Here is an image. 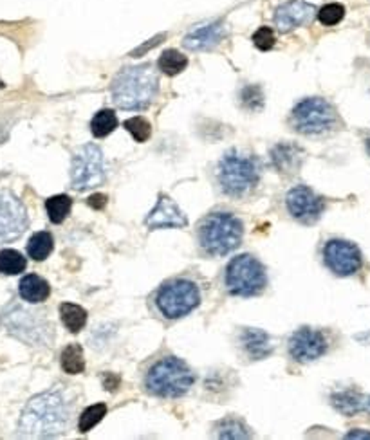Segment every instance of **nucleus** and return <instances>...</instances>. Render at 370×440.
Wrapping results in <instances>:
<instances>
[{
    "mask_svg": "<svg viewBox=\"0 0 370 440\" xmlns=\"http://www.w3.org/2000/svg\"><path fill=\"white\" fill-rule=\"evenodd\" d=\"M285 206L289 215L302 224H314L323 213V198L314 194L309 186H294L285 195Z\"/></svg>",
    "mask_w": 370,
    "mask_h": 440,
    "instance_id": "obj_12",
    "label": "nucleus"
},
{
    "mask_svg": "<svg viewBox=\"0 0 370 440\" xmlns=\"http://www.w3.org/2000/svg\"><path fill=\"white\" fill-rule=\"evenodd\" d=\"M159 80L154 67L148 64L134 65L119 71L110 85L116 105L123 110H143L150 107L157 96Z\"/></svg>",
    "mask_w": 370,
    "mask_h": 440,
    "instance_id": "obj_2",
    "label": "nucleus"
},
{
    "mask_svg": "<svg viewBox=\"0 0 370 440\" xmlns=\"http://www.w3.org/2000/svg\"><path fill=\"white\" fill-rule=\"evenodd\" d=\"M345 8L342 4H327L318 11V20L323 25H336L343 20Z\"/></svg>",
    "mask_w": 370,
    "mask_h": 440,
    "instance_id": "obj_31",
    "label": "nucleus"
},
{
    "mask_svg": "<svg viewBox=\"0 0 370 440\" xmlns=\"http://www.w3.org/2000/svg\"><path fill=\"white\" fill-rule=\"evenodd\" d=\"M240 341H242L246 354L255 361L265 359L273 352L271 338L268 332L261 331V328H244L240 334Z\"/></svg>",
    "mask_w": 370,
    "mask_h": 440,
    "instance_id": "obj_17",
    "label": "nucleus"
},
{
    "mask_svg": "<svg viewBox=\"0 0 370 440\" xmlns=\"http://www.w3.org/2000/svg\"><path fill=\"white\" fill-rule=\"evenodd\" d=\"M323 262L336 276H352L362 269V251L347 240H329L323 247Z\"/></svg>",
    "mask_w": 370,
    "mask_h": 440,
    "instance_id": "obj_11",
    "label": "nucleus"
},
{
    "mask_svg": "<svg viewBox=\"0 0 370 440\" xmlns=\"http://www.w3.org/2000/svg\"><path fill=\"white\" fill-rule=\"evenodd\" d=\"M226 37V28L220 20L206 22L191 29L183 38V45L190 51H208L220 44Z\"/></svg>",
    "mask_w": 370,
    "mask_h": 440,
    "instance_id": "obj_16",
    "label": "nucleus"
},
{
    "mask_svg": "<svg viewBox=\"0 0 370 440\" xmlns=\"http://www.w3.org/2000/svg\"><path fill=\"white\" fill-rule=\"evenodd\" d=\"M61 368L66 374L78 376L85 370V359H83V350L80 345L73 343L61 352Z\"/></svg>",
    "mask_w": 370,
    "mask_h": 440,
    "instance_id": "obj_24",
    "label": "nucleus"
},
{
    "mask_svg": "<svg viewBox=\"0 0 370 440\" xmlns=\"http://www.w3.org/2000/svg\"><path fill=\"white\" fill-rule=\"evenodd\" d=\"M201 292L196 282L174 278L159 287L155 305L167 319H181L199 307Z\"/></svg>",
    "mask_w": 370,
    "mask_h": 440,
    "instance_id": "obj_7",
    "label": "nucleus"
},
{
    "mask_svg": "<svg viewBox=\"0 0 370 440\" xmlns=\"http://www.w3.org/2000/svg\"><path fill=\"white\" fill-rule=\"evenodd\" d=\"M18 292H20L24 302L42 303L49 298L51 287H49V283L45 282L44 278H40L38 275H28L20 280Z\"/></svg>",
    "mask_w": 370,
    "mask_h": 440,
    "instance_id": "obj_19",
    "label": "nucleus"
},
{
    "mask_svg": "<svg viewBox=\"0 0 370 440\" xmlns=\"http://www.w3.org/2000/svg\"><path fill=\"white\" fill-rule=\"evenodd\" d=\"M217 436H219V439L240 440V439H249L251 433H249V428L244 424V422H242V420L229 417V419L220 420L219 424H217Z\"/></svg>",
    "mask_w": 370,
    "mask_h": 440,
    "instance_id": "obj_28",
    "label": "nucleus"
},
{
    "mask_svg": "<svg viewBox=\"0 0 370 440\" xmlns=\"http://www.w3.org/2000/svg\"><path fill=\"white\" fill-rule=\"evenodd\" d=\"M244 237V224L226 211L208 215L199 226L201 247L212 256H226L235 251Z\"/></svg>",
    "mask_w": 370,
    "mask_h": 440,
    "instance_id": "obj_3",
    "label": "nucleus"
},
{
    "mask_svg": "<svg viewBox=\"0 0 370 440\" xmlns=\"http://www.w3.org/2000/svg\"><path fill=\"white\" fill-rule=\"evenodd\" d=\"M73 406L61 392H44L25 404L18 433L29 439H53L71 426Z\"/></svg>",
    "mask_w": 370,
    "mask_h": 440,
    "instance_id": "obj_1",
    "label": "nucleus"
},
{
    "mask_svg": "<svg viewBox=\"0 0 370 440\" xmlns=\"http://www.w3.org/2000/svg\"><path fill=\"white\" fill-rule=\"evenodd\" d=\"M366 152H369V155H370V139L366 141Z\"/></svg>",
    "mask_w": 370,
    "mask_h": 440,
    "instance_id": "obj_37",
    "label": "nucleus"
},
{
    "mask_svg": "<svg viewBox=\"0 0 370 440\" xmlns=\"http://www.w3.org/2000/svg\"><path fill=\"white\" fill-rule=\"evenodd\" d=\"M105 181V161L102 148L92 143L78 148L71 161V184L76 191L96 188Z\"/></svg>",
    "mask_w": 370,
    "mask_h": 440,
    "instance_id": "obj_9",
    "label": "nucleus"
},
{
    "mask_svg": "<svg viewBox=\"0 0 370 440\" xmlns=\"http://www.w3.org/2000/svg\"><path fill=\"white\" fill-rule=\"evenodd\" d=\"M87 202H89V206H92L94 210H102V208L107 204V195L96 194V195H92V197H89V201Z\"/></svg>",
    "mask_w": 370,
    "mask_h": 440,
    "instance_id": "obj_35",
    "label": "nucleus"
},
{
    "mask_svg": "<svg viewBox=\"0 0 370 440\" xmlns=\"http://www.w3.org/2000/svg\"><path fill=\"white\" fill-rule=\"evenodd\" d=\"M188 58L183 53L175 51V49H167L157 60L159 71L167 76H177V74L183 73L186 69Z\"/></svg>",
    "mask_w": 370,
    "mask_h": 440,
    "instance_id": "obj_23",
    "label": "nucleus"
},
{
    "mask_svg": "<svg viewBox=\"0 0 370 440\" xmlns=\"http://www.w3.org/2000/svg\"><path fill=\"white\" fill-rule=\"evenodd\" d=\"M163 40H165V35H159V37L152 38V40L148 42V44H145V45H143V47H138V49H136V51H132V57H139V54H145L148 51V49L154 47V45H157L159 42H163Z\"/></svg>",
    "mask_w": 370,
    "mask_h": 440,
    "instance_id": "obj_34",
    "label": "nucleus"
},
{
    "mask_svg": "<svg viewBox=\"0 0 370 440\" xmlns=\"http://www.w3.org/2000/svg\"><path fill=\"white\" fill-rule=\"evenodd\" d=\"M327 352V341L323 334L313 328H300L289 340V354L298 363H311L320 359Z\"/></svg>",
    "mask_w": 370,
    "mask_h": 440,
    "instance_id": "obj_13",
    "label": "nucleus"
},
{
    "mask_svg": "<svg viewBox=\"0 0 370 440\" xmlns=\"http://www.w3.org/2000/svg\"><path fill=\"white\" fill-rule=\"evenodd\" d=\"M53 249H54V239L49 231H38V233H35L28 242L29 258L37 260V262H44V260L53 253Z\"/></svg>",
    "mask_w": 370,
    "mask_h": 440,
    "instance_id": "obj_21",
    "label": "nucleus"
},
{
    "mask_svg": "<svg viewBox=\"0 0 370 440\" xmlns=\"http://www.w3.org/2000/svg\"><path fill=\"white\" fill-rule=\"evenodd\" d=\"M345 439H358V440H370V432L365 429H352L345 435Z\"/></svg>",
    "mask_w": 370,
    "mask_h": 440,
    "instance_id": "obj_36",
    "label": "nucleus"
},
{
    "mask_svg": "<svg viewBox=\"0 0 370 440\" xmlns=\"http://www.w3.org/2000/svg\"><path fill=\"white\" fill-rule=\"evenodd\" d=\"M240 100L244 103V107L248 109L256 110V109H262V103H264V96H262V90L261 87H246L240 94Z\"/></svg>",
    "mask_w": 370,
    "mask_h": 440,
    "instance_id": "obj_32",
    "label": "nucleus"
},
{
    "mask_svg": "<svg viewBox=\"0 0 370 440\" xmlns=\"http://www.w3.org/2000/svg\"><path fill=\"white\" fill-rule=\"evenodd\" d=\"M71 208H73V198L67 195H54L45 202V211L49 215V220L53 224H61L69 217Z\"/></svg>",
    "mask_w": 370,
    "mask_h": 440,
    "instance_id": "obj_26",
    "label": "nucleus"
},
{
    "mask_svg": "<svg viewBox=\"0 0 370 440\" xmlns=\"http://www.w3.org/2000/svg\"><path fill=\"white\" fill-rule=\"evenodd\" d=\"M60 316L67 331H71L73 334L83 331L87 323V311L76 303H61Z\"/></svg>",
    "mask_w": 370,
    "mask_h": 440,
    "instance_id": "obj_22",
    "label": "nucleus"
},
{
    "mask_svg": "<svg viewBox=\"0 0 370 440\" xmlns=\"http://www.w3.org/2000/svg\"><path fill=\"white\" fill-rule=\"evenodd\" d=\"M314 13H316V8L309 4V2H305V0H291L287 4H282L275 11V25L282 32L293 31V29L307 24L314 16Z\"/></svg>",
    "mask_w": 370,
    "mask_h": 440,
    "instance_id": "obj_15",
    "label": "nucleus"
},
{
    "mask_svg": "<svg viewBox=\"0 0 370 440\" xmlns=\"http://www.w3.org/2000/svg\"><path fill=\"white\" fill-rule=\"evenodd\" d=\"M196 383V376L184 361L167 355L150 367L147 374V390L157 397H181Z\"/></svg>",
    "mask_w": 370,
    "mask_h": 440,
    "instance_id": "obj_5",
    "label": "nucleus"
},
{
    "mask_svg": "<svg viewBox=\"0 0 370 440\" xmlns=\"http://www.w3.org/2000/svg\"><path fill=\"white\" fill-rule=\"evenodd\" d=\"M118 126V117H116L114 110L103 109L100 110L90 121V132L94 138H107L110 132H114Z\"/></svg>",
    "mask_w": 370,
    "mask_h": 440,
    "instance_id": "obj_27",
    "label": "nucleus"
},
{
    "mask_svg": "<svg viewBox=\"0 0 370 440\" xmlns=\"http://www.w3.org/2000/svg\"><path fill=\"white\" fill-rule=\"evenodd\" d=\"M107 415V406L103 403L100 404H92L85 412L80 415V420H78V428L82 433H89L94 426L98 424L100 420Z\"/></svg>",
    "mask_w": 370,
    "mask_h": 440,
    "instance_id": "obj_29",
    "label": "nucleus"
},
{
    "mask_svg": "<svg viewBox=\"0 0 370 440\" xmlns=\"http://www.w3.org/2000/svg\"><path fill=\"white\" fill-rule=\"evenodd\" d=\"M28 267V260L22 253L15 249H2L0 251V273L6 276H15L24 273Z\"/></svg>",
    "mask_w": 370,
    "mask_h": 440,
    "instance_id": "obj_25",
    "label": "nucleus"
},
{
    "mask_svg": "<svg viewBox=\"0 0 370 440\" xmlns=\"http://www.w3.org/2000/svg\"><path fill=\"white\" fill-rule=\"evenodd\" d=\"M224 285L229 295L251 298V296L264 292L268 285V275H265L264 266L255 256L239 255L232 258V262L226 267Z\"/></svg>",
    "mask_w": 370,
    "mask_h": 440,
    "instance_id": "obj_6",
    "label": "nucleus"
},
{
    "mask_svg": "<svg viewBox=\"0 0 370 440\" xmlns=\"http://www.w3.org/2000/svg\"><path fill=\"white\" fill-rule=\"evenodd\" d=\"M302 150L291 143H282L277 145L271 152V161L278 172L282 174H293L300 165Z\"/></svg>",
    "mask_w": 370,
    "mask_h": 440,
    "instance_id": "obj_18",
    "label": "nucleus"
},
{
    "mask_svg": "<svg viewBox=\"0 0 370 440\" xmlns=\"http://www.w3.org/2000/svg\"><path fill=\"white\" fill-rule=\"evenodd\" d=\"M125 129L132 133V138L136 139L138 143H145L152 133V126L150 123L145 119V117H131L125 121Z\"/></svg>",
    "mask_w": 370,
    "mask_h": 440,
    "instance_id": "obj_30",
    "label": "nucleus"
},
{
    "mask_svg": "<svg viewBox=\"0 0 370 440\" xmlns=\"http://www.w3.org/2000/svg\"><path fill=\"white\" fill-rule=\"evenodd\" d=\"M291 121L298 132L305 136H316V133L329 132L338 121L336 110L329 101L321 97H305L291 114Z\"/></svg>",
    "mask_w": 370,
    "mask_h": 440,
    "instance_id": "obj_8",
    "label": "nucleus"
},
{
    "mask_svg": "<svg viewBox=\"0 0 370 440\" xmlns=\"http://www.w3.org/2000/svg\"><path fill=\"white\" fill-rule=\"evenodd\" d=\"M261 179V166L253 155L242 154L240 150H229L220 159L217 168V181L220 190L229 197H242L251 191Z\"/></svg>",
    "mask_w": 370,
    "mask_h": 440,
    "instance_id": "obj_4",
    "label": "nucleus"
},
{
    "mask_svg": "<svg viewBox=\"0 0 370 440\" xmlns=\"http://www.w3.org/2000/svg\"><path fill=\"white\" fill-rule=\"evenodd\" d=\"M28 210L20 198L9 190L0 188V244L20 239L28 230Z\"/></svg>",
    "mask_w": 370,
    "mask_h": 440,
    "instance_id": "obj_10",
    "label": "nucleus"
},
{
    "mask_svg": "<svg viewBox=\"0 0 370 440\" xmlns=\"http://www.w3.org/2000/svg\"><path fill=\"white\" fill-rule=\"evenodd\" d=\"M330 403L334 408L343 415H356L365 408V399L362 393L354 392V390H345V392H336L330 396Z\"/></svg>",
    "mask_w": 370,
    "mask_h": 440,
    "instance_id": "obj_20",
    "label": "nucleus"
},
{
    "mask_svg": "<svg viewBox=\"0 0 370 440\" xmlns=\"http://www.w3.org/2000/svg\"><path fill=\"white\" fill-rule=\"evenodd\" d=\"M275 32L271 28H261L258 31L253 35V44L256 49L261 51H269V49L275 47Z\"/></svg>",
    "mask_w": 370,
    "mask_h": 440,
    "instance_id": "obj_33",
    "label": "nucleus"
},
{
    "mask_svg": "<svg viewBox=\"0 0 370 440\" xmlns=\"http://www.w3.org/2000/svg\"><path fill=\"white\" fill-rule=\"evenodd\" d=\"M145 226H147L148 230L186 227L188 218L184 217V213L179 210V206L175 204L174 198L161 194L159 195V201L157 204H155V208L148 213V217L145 218Z\"/></svg>",
    "mask_w": 370,
    "mask_h": 440,
    "instance_id": "obj_14",
    "label": "nucleus"
},
{
    "mask_svg": "<svg viewBox=\"0 0 370 440\" xmlns=\"http://www.w3.org/2000/svg\"><path fill=\"white\" fill-rule=\"evenodd\" d=\"M366 406H369V412H370V399H369V403H366Z\"/></svg>",
    "mask_w": 370,
    "mask_h": 440,
    "instance_id": "obj_38",
    "label": "nucleus"
}]
</instances>
